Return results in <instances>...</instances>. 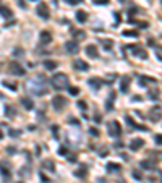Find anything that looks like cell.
<instances>
[{"instance_id": "obj_14", "label": "cell", "mask_w": 162, "mask_h": 183, "mask_svg": "<svg viewBox=\"0 0 162 183\" xmlns=\"http://www.w3.org/2000/svg\"><path fill=\"white\" fill-rule=\"evenodd\" d=\"M0 15H2L3 18H12V16H13V12H12V10H10L7 5H2V3H0Z\"/></svg>"}, {"instance_id": "obj_20", "label": "cell", "mask_w": 162, "mask_h": 183, "mask_svg": "<svg viewBox=\"0 0 162 183\" xmlns=\"http://www.w3.org/2000/svg\"><path fill=\"white\" fill-rule=\"evenodd\" d=\"M89 86H91V88H94L96 91H97L99 88H101V84H102V81L101 79H97V78H89Z\"/></svg>"}, {"instance_id": "obj_44", "label": "cell", "mask_w": 162, "mask_h": 183, "mask_svg": "<svg viewBox=\"0 0 162 183\" xmlns=\"http://www.w3.org/2000/svg\"><path fill=\"white\" fill-rule=\"evenodd\" d=\"M21 54H23V49H16V50H15V55H16V57H20Z\"/></svg>"}, {"instance_id": "obj_21", "label": "cell", "mask_w": 162, "mask_h": 183, "mask_svg": "<svg viewBox=\"0 0 162 183\" xmlns=\"http://www.w3.org/2000/svg\"><path fill=\"white\" fill-rule=\"evenodd\" d=\"M107 170L109 172H120V170H122V165L115 164V162H109V164H107Z\"/></svg>"}, {"instance_id": "obj_3", "label": "cell", "mask_w": 162, "mask_h": 183, "mask_svg": "<svg viewBox=\"0 0 162 183\" xmlns=\"http://www.w3.org/2000/svg\"><path fill=\"white\" fill-rule=\"evenodd\" d=\"M107 130H109V134L113 136V138H117V136L122 134V125H120L117 120H112V122L107 123Z\"/></svg>"}, {"instance_id": "obj_36", "label": "cell", "mask_w": 162, "mask_h": 183, "mask_svg": "<svg viewBox=\"0 0 162 183\" xmlns=\"http://www.w3.org/2000/svg\"><path fill=\"white\" fill-rule=\"evenodd\" d=\"M89 134H92V136H99V130L97 128H89Z\"/></svg>"}, {"instance_id": "obj_41", "label": "cell", "mask_w": 162, "mask_h": 183, "mask_svg": "<svg viewBox=\"0 0 162 183\" xmlns=\"http://www.w3.org/2000/svg\"><path fill=\"white\" fill-rule=\"evenodd\" d=\"M67 152H68V151H67V147H63V146H62L60 149H58V154H62V156H63V154H67Z\"/></svg>"}, {"instance_id": "obj_34", "label": "cell", "mask_w": 162, "mask_h": 183, "mask_svg": "<svg viewBox=\"0 0 162 183\" xmlns=\"http://www.w3.org/2000/svg\"><path fill=\"white\" fill-rule=\"evenodd\" d=\"M78 107H80V109L81 110H86V109H88V105H86V102L84 101H80V102H78V104H76Z\"/></svg>"}, {"instance_id": "obj_49", "label": "cell", "mask_w": 162, "mask_h": 183, "mask_svg": "<svg viewBox=\"0 0 162 183\" xmlns=\"http://www.w3.org/2000/svg\"><path fill=\"white\" fill-rule=\"evenodd\" d=\"M107 152H109V151H107V149H104V151H101V156H102V157H104V156H107Z\"/></svg>"}, {"instance_id": "obj_25", "label": "cell", "mask_w": 162, "mask_h": 183, "mask_svg": "<svg viewBox=\"0 0 162 183\" xmlns=\"http://www.w3.org/2000/svg\"><path fill=\"white\" fill-rule=\"evenodd\" d=\"M44 67H46L47 70H55V68H57V62H54V60H46V62H44Z\"/></svg>"}, {"instance_id": "obj_22", "label": "cell", "mask_w": 162, "mask_h": 183, "mask_svg": "<svg viewBox=\"0 0 162 183\" xmlns=\"http://www.w3.org/2000/svg\"><path fill=\"white\" fill-rule=\"evenodd\" d=\"M42 167L47 168L49 172H54V170H55V164H54L52 160H50V159H46V160L42 162Z\"/></svg>"}, {"instance_id": "obj_37", "label": "cell", "mask_w": 162, "mask_h": 183, "mask_svg": "<svg viewBox=\"0 0 162 183\" xmlns=\"http://www.w3.org/2000/svg\"><path fill=\"white\" fill-rule=\"evenodd\" d=\"M133 177H135L136 180H143V175H141L138 170H135V172H133Z\"/></svg>"}, {"instance_id": "obj_27", "label": "cell", "mask_w": 162, "mask_h": 183, "mask_svg": "<svg viewBox=\"0 0 162 183\" xmlns=\"http://www.w3.org/2000/svg\"><path fill=\"white\" fill-rule=\"evenodd\" d=\"M156 78H151V76H141V86H146V83H156Z\"/></svg>"}, {"instance_id": "obj_42", "label": "cell", "mask_w": 162, "mask_h": 183, "mask_svg": "<svg viewBox=\"0 0 162 183\" xmlns=\"http://www.w3.org/2000/svg\"><path fill=\"white\" fill-rule=\"evenodd\" d=\"M97 5H105V3H109V0H94Z\"/></svg>"}, {"instance_id": "obj_40", "label": "cell", "mask_w": 162, "mask_h": 183, "mask_svg": "<svg viewBox=\"0 0 162 183\" xmlns=\"http://www.w3.org/2000/svg\"><path fill=\"white\" fill-rule=\"evenodd\" d=\"M10 136H20V131L18 130H12V131H10Z\"/></svg>"}, {"instance_id": "obj_8", "label": "cell", "mask_w": 162, "mask_h": 183, "mask_svg": "<svg viewBox=\"0 0 162 183\" xmlns=\"http://www.w3.org/2000/svg\"><path fill=\"white\" fill-rule=\"evenodd\" d=\"M130 49H131L133 52H135V55H136L138 58H143V60H144V58H147L146 50H144V49H141L139 46H130Z\"/></svg>"}, {"instance_id": "obj_15", "label": "cell", "mask_w": 162, "mask_h": 183, "mask_svg": "<svg viewBox=\"0 0 162 183\" xmlns=\"http://www.w3.org/2000/svg\"><path fill=\"white\" fill-rule=\"evenodd\" d=\"M125 118H126V123H128L130 126H133V128H138V130H143V131H147L146 126H143V125H136L135 120H133L131 117H125Z\"/></svg>"}, {"instance_id": "obj_30", "label": "cell", "mask_w": 162, "mask_h": 183, "mask_svg": "<svg viewBox=\"0 0 162 183\" xmlns=\"http://www.w3.org/2000/svg\"><path fill=\"white\" fill-rule=\"evenodd\" d=\"M68 92H70L71 96H78L80 94V88H76V86H68Z\"/></svg>"}, {"instance_id": "obj_9", "label": "cell", "mask_w": 162, "mask_h": 183, "mask_svg": "<svg viewBox=\"0 0 162 183\" xmlns=\"http://www.w3.org/2000/svg\"><path fill=\"white\" fill-rule=\"evenodd\" d=\"M73 67H75V70H78V71H88V68H89V65L86 63L84 60H75V63H73Z\"/></svg>"}, {"instance_id": "obj_19", "label": "cell", "mask_w": 162, "mask_h": 183, "mask_svg": "<svg viewBox=\"0 0 162 183\" xmlns=\"http://www.w3.org/2000/svg\"><path fill=\"white\" fill-rule=\"evenodd\" d=\"M21 104H23V107H25L26 110H31L34 107V102L31 101L29 97H21Z\"/></svg>"}, {"instance_id": "obj_23", "label": "cell", "mask_w": 162, "mask_h": 183, "mask_svg": "<svg viewBox=\"0 0 162 183\" xmlns=\"http://www.w3.org/2000/svg\"><path fill=\"white\" fill-rule=\"evenodd\" d=\"M75 175H76L78 178H84L86 175H88V170H86V165H81V167L78 168L76 172H75Z\"/></svg>"}, {"instance_id": "obj_50", "label": "cell", "mask_w": 162, "mask_h": 183, "mask_svg": "<svg viewBox=\"0 0 162 183\" xmlns=\"http://www.w3.org/2000/svg\"><path fill=\"white\" fill-rule=\"evenodd\" d=\"M2 138H3V133H2V130H0V139H2Z\"/></svg>"}, {"instance_id": "obj_47", "label": "cell", "mask_w": 162, "mask_h": 183, "mask_svg": "<svg viewBox=\"0 0 162 183\" xmlns=\"http://www.w3.org/2000/svg\"><path fill=\"white\" fill-rule=\"evenodd\" d=\"M115 21H117V25L120 23V15H118V13H115Z\"/></svg>"}, {"instance_id": "obj_39", "label": "cell", "mask_w": 162, "mask_h": 183, "mask_svg": "<svg viewBox=\"0 0 162 183\" xmlns=\"http://www.w3.org/2000/svg\"><path fill=\"white\" fill-rule=\"evenodd\" d=\"M63 2H67V3H71V5H75V3H81L83 0H63Z\"/></svg>"}, {"instance_id": "obj_12", "label": "cell", "mask_w": 162, "mask_h": 183, "mask_svg": "<svg viewBox=\"0 0 162 183\" xmlns=\"http://www.w3.org/2000/svg\"><path fill=\"white\" fill-rule=\"evenodd\" d=\"M49 42H52V34L49 33V31H42L41 33V44H49Z\"/></svg>"}, {"instance_id": "obj_51", "label": "cell", "mask_w": 162, "mask_h": 183, "mask_svg": "<svg viewBox=\"0 0 162 183\" xmlns=\"http://www.w3.org/2000/svg\"><path fill=\"white\" fill-rule=\"evenodd\" d=\"M118 183H123V182H118Z\"/></svg>"}, {"instance_id": "obj_10", "label": "cell", "mask_w": 162, "mask_h": 183, "mask_svg": "<svg viewBox=\"0 0 162 183\" xmlns=\"http://www.w3.org/2000/svg\"><path fill=\"white\" fill-rule=\"evenodd\" d=\"M86 54H88V57H89V58H92V60L99 57V54H97V47H96L94 44H91V46L86 47Z\"/></svg>"}, {"instance_id": "obj_52", "label": "cell", "mask_w": 162, "mask_h": 183, "mask_svg": "<svg viewBox=\"0 0 162 183\" xmlns=\"http://www.w3.org/2000/svg\"><path fill=\"white\" fill-rule=\"evenodd\" d=\"M120 2H123V0H120Z\"/></svg>"}, {"instance_id": "obj_11", "label": "cell", "mask_w": 162, "mask_h": 183, "mask_svg": "<svg viewBox=\"0 0 162 183\" xmlns=\"http://www.w3.org/2000/svg\"><path fill=\"white\" fill-rule=\"evenodd\" d=\"M143 146H144V141L141 139V138H135V139L130 143V149H131V151H138V149H141Z\"/></svg>"}, {"instance_id": "obj_18", "label": "cell", "mask_w": 162, "mask_h": 183, "mask_svg": "<svg viewBox=\"0 0 162 183\" xmlns=\"http://www.w3.org/2000/svg\"><path fill=\"white\" fill-rule=\"evenodd\" d=\"M141 168H146V170H154V167H156V164H154L153 160H141Z\"/></svg>"}, {"instance_id": "obj_6", "label": "cell", "mask_w": 162, "mask_h": 183, "mask_svg": "<svg viewBox=\"0 0 162 183\" xmlns=\"http://www.w3.org/2000/svg\"><path fill=\"white\" fill-rule=\"evenodd\" d=\"M8 71H10L12 75H15V76H23V75L26 73V70H25V68H23L20 63H10Z\"/></svg>"}, {"instance_id": "obj_17", "label": "cell", "mask_w": 162, "mask_h": 183, "mask_svg": "<svg viewBox=\"0 0 162 183\" xmlns=\"http://www.w3.org/2000/svg\"><path fill=\"white\" fill-rule=\"evenodd\" d=\"M76 21L78 23H86L88 21V13L80 10V12H76Z\"/></svg>"}, {"instance_id": "obj_35", "label": "cell", "mask_w": 162, "mask_h": 183, "mask_svg": "<svg viewBox=\"0 0 162 183\" xmlns=\"http://www.w3.org/2000/svg\"><path fill=\"white\" fill-rule=\"evenodd\" d=\"M52 131H54V138H55V139H58V126L54 125L52 126Z\"/></svg>"}, {"instance_id": "obj_16", "label": "cell", "mask_w": 162, "mask_h": 183, "mask_svg": "<svg viewBox=\"0 0 162 183\" xmlns=\"http://www.w3.org/2000/svg\"><path fill=\"white\" fill-rule=\"evenodd\" d=\"M151 120H153V122H159L161 120V107L151 110Z\"/></svg>"}, {"instance_id": "obj_7", "label": "cell", "mask_w": 162, "mask_h": 183, "mask_svg": "<svg viewBox=\"0 0 162 183\" xmlns=\"http://www.w3.org/2000/svg\"><path fill=\"white\" fill-rule=\"evenodd\" d=\"M65 50L68 54H78V50H80L78 41H68V42H65Z\"/></svg>"}, {"instance_id": "obj_24", "label": "cell", "mask_w": 162, "mask_h": 183, "mask_svg": "<svg viewBox=\"0 0 162 183\" xmlns=\"http://www.w3.org/2000/svg\"><path fill=\"white\" fill-rule=\"evenodd\" d=\"M0 170H2L3 177H10V172H8V164H7V162H0Z\"/></svg>"}, {"instance_id": "obj_28", "label": "cell", "mask_w": 162, "mask_h": 183, "mask_svg": "<svg viewBox=\"0 0 162 183\" xmlns=\"http://www.w3.org/2000/svg\"><path fill=\"white\" fill-rule=\"evenodd\" d=\"M2 84L5 86V88L12 89V91H16V89H18V84H16V83H8V81H3Z\"/></svg>"}, {"instance_id": "obj_31", "label": "cell", "mask_w": 162, "mask_h": 183, "mask_svg": "<svg viewBox=\"0 0 162 183\" xmlns=\"http://www.w3.org/2000/svg\"><path fill=\"white\" fill-rule=\"evenodd\" d=\"M123 36H126V37H138V31H133V29L123 31Z\"/></svg>"}, {"instance_id": "obj_2", "label": "cell", "mask_w": 162, "mask_h": 183, "mask_svg": "<svg viewBox=\"0 0 162 183\" xmlns=\"http://www.w3.org/2000/svg\"><path fill=\"white\" fill-rule=\"evenodd\" d=\"M50 84H52V88L55 89H65L68 88V78L65 73H55L52 79H50Z\"/></svg>"}, {"instance_id": "obj_1", "label": "cell", "mask_w": 162, "mask_h": 183, "mask_svg": "<svg viewBox=\"0 0 162 183\" xmlns=\"http://www.w3.org/2000/svg\"><path fill=\"white\" fill-rule=\"evenodd\" d=\"M26 88L29 89L33 94H36V96H44L47 92L46 81H44L42 76H36V78L29 79V81H28V84H26Z\"/></svg>"}, {"instance_id": "obj_48", "label": "cell", "mask_w": 162, "mask_h": 183, "mask_svg": "<svg viewBox=\"0 0 162 183\" xmlns=\"http://www.w3.org/2000/svg\"><path fill=\"white\" fill-rule=\"evenodd\" d=\"M147 44H149V46H156V42H154V39H149V41H147Z\"/></svg>"}, {"instance_id": "obj_43", "label": "cell", "mask_w": 162, "mask_h": 183, "mask_svg": "<svg viewBox=\"0 0 162 183\" xmlns=\"http://www.w3.org/2000/svg\"><path fill=\"white\" fill-rule=\"evenodd\" d=\"M157 97H159L157 91H151V99H157Z\"/></svg>"}, {"instance_id": "obj_38", "label": "cell", "mask_w": 162, "mask_h": 183, "mask_svg": "<svg viewBox=\"0 0 162 183\" xmlns=\"http://www.w3.org/2000/svg\"><path fill=\"white\" fill-rule=\"evenodd\" d=\"M135 23H136V25H138V26H141V28H143V29H146V28H147V26H149V25H147V23H146V21H144V23H141V21H135Z\"/></svg>"}, {"instance_id": "obj_45", "label": "cell", "mask_w": 162, "mask_h": 183, "mask_svg": "<svg viewBox=\"0 0 162 183\" xmlns=\"http://www.w3.org/2000/svg\"><path fill=\"white\" fill-rule=\"evenodd\" d=\"M161 139H162L161 134H156V143H157V144H161Z\"/></svg>"}, {"instance_id": "obj_33", "label": "cell", "mask_w": 162, "mask_h": 183, "mask_svg": "<svg viewBox=\"0 0 162 183\" xmlns=\"http://www.w3.org/2000/svg\"><path fill=\"white\" fill-rule=\"evenodd\" d=\"M71 33H73V36H76V37H80V39H83V37L86 36L84 33H83V31H71Z\"/></svg>"}, {"instance_id": "obj_4", "label": "cell", "mask_w": 162, "mask_h": 183, "mask_svg": "<svg viewBox=\"0 0 162 183\" xmlns=\"http://www.w3.org/2000/svg\"><path fill=\"white\" fill-rule=\"evenodd\" d=\"M67 99L63 97V96H54L52 97V107L55 110H57V112H62V110L65 109V107H67Z\"/></svg>"}, {"instance_id": "obj_26", "label": "cell", "mask_w": 162, "mask_h": 183, "mask_svg": "<svg viewBox=\"0 0 162 183\" xmlns=\"http://www.w3.org/2000/svg\"><path fill=\"white\" fill-rule=\"evenodd\" d=\"M5 113H7V117H15L16 115V109H13L12 105H5Z\"/></svg>"}, {"instance_id": "obj_32", "label": "cell", "mask_w": 162, "mask_h": 183, "mask_svg": "<svg viewBox=\"0 0 162 183\" xmlns=\"http://www.w3.org/2000/svg\"><path fill=\"white\" fill-rule=\"evenodd\" d=\"M113 97H115V94H110V97H109V102H107V110H112V102H113Z\"/></svg>"}, {"instance_id": "obj_29", "label": "cell", "mask_w": 162, "mask_h": 183, "mask_svg": "<svg viewBox=\"0 0 162 183\" xmlns=\"http://www.w3.org/2000/svg\"><path fill=\"white\" fill-rule=\"evenodd\" d=\"M102 47H104L105 50H110L113 47V42L110 39H105V41H102Z\"/></svg>"}, {"instance_id": "obj_5", "label": "cell", "mask_w": 162, "mask_h": 183, "mask_svg": "<svg viewBox=\"0 0 162 183\" xmlns=\"http://www.w3.org/2000/svg\"><path fill=\"white\" fill-rule=\"evenodd\" d=\"M36 13H37V15H39L42 20H49L50 12H49V7H47V3H46V2H41L39 5H37V8H36Z\"/></svg>"}, {"instance_id": "obj_13", "label": "cell", "mask_w": 162, "mask_h": 183, "mask_svg": "<svg viewBox=\"0 0 162 183\" xmlns=\"http://www.w3.org/2000/svg\"><path fill=\"white\" fill-rule=\"evenodd\" d=\"M130 83H131V79H130L128 76H123L122 81H120V91H122V92H126V91H128Z\"/></svg>"}, {"instance_id": "obj_46", "label": "cell", "mask_w": 162, "mask_h": 183, "mask_svg": "<svg viewBox=\"0 0 162 183\" xmlns=\"http://www.w3.org/2000/svg\"><path fill=\"white\" fill-rule=\"evenodd\" d=\"M39 175H41V178H42V180L46 182V183H49V180H47V177H46V175H44V174H39Z\"/></svg>"}]
</instances>
